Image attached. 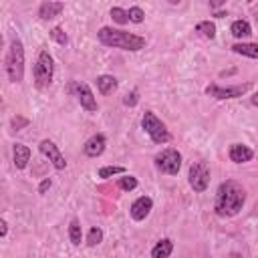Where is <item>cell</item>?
<instances>
[{"mask_svg": "<svg viewBox=\"0 0 258 258\" xmlns=\"http://www.w3.org/2000/svg\"><path fill=\"white\" fill-rule=\"evenodd\" d=\"M109 14H111L113 22H117V24H127V22H129V14H127V10H123V8H119V6H113Z\"/></svg>", "mask_w": 258, "mask_h": 258, "instance_id": "obj_22", "label": "cell"}, {"mask_svg": "<svg viewBox=\"0 0 258 258\" xmlns=\"http://www.w3.org/2000/svg\"><path fill=\"white\" fill-rule=\"evenodd\" d=\"M105 145H107L105 135H103V133H95V135H91V137L85 141L83 151H85L87 157H99V155L105 151Z\"/></svg>", "mask_w": 258, "mask_h": 258, "instance_id": "obj_12", "label": "cell"}, {"mask_svg": "<svg viewBox=\"0 0 258 258\" xmlns=\"http://www.w3.org/2000/svg\"><path fill=\"white\" fill-rule=\"evenodd\" d=\"M250 89V83L246 85H234V87H220L216 83L208 85L206 87V93L214 99H236V97H242L246 91Z\"/></svg>", "mask_w": 258, "mask_h": 258, "instance_id": "obj_9", "label": "cell"}, {"mask_svg": "<svg viewBox=\"0 0 258 258\" xmlns=\"http://www.w3.org/2000/svg\"><path fill=\"white\" fill-rule=\"evenodd\" d=\"M62 10H64V4L62 2H42L40 8H38V16L42 20H50V18L58 16Z\"/></svg>", "mask_w": 258, "mask_h": 258, "instance_id": "obj_15", "label": "cell"}, {"mask_svg": "<svg viewBox=\"0 0 258 258\" xmlns=\"http://www.w3.org/2000/svg\"><path fill=\"white\" fill-rule=\"evenodd\" d=\"M117 185H119L123 191H131V189L137 187V177H133V175H125V177H121V179L117 181Z\"/></svg>", "mask_w": 258, "mask_h": 258, "instance_id": "obj_25", "label": "cell"}, {"mask_svg": "<svg viewBox=\"0 0 258 258\" xmlns=\"http://www.w3.org/2000/svg\"><path fill=\"white\" fill-rule=\"evenodd\" d=\"M97 38L101 44L105 46H113V48H121V50H141L145 48V38L139 36V34H133V32H127V30H119V28H109V26H103L99 28L97 32Z\"/></svg>", "mask_w": 258, "mask_h": 258, "instance_id": "obj_2", "label": "cell"}, {"mask_svg": "<svg viewBox=\"0 0 258 258\" xmlns=\"http://www.w3.org/2000/svg\"><path fill=\"white\" fill-rule=\"evenodd\" d=\"M103 242V230L101 228H91L87 234V246H97Z\"/></svg>", "mask_w": 258, "mask_h": 258, "instance_id": "obj_24", "label": "cell"}, {"mask_svg": "<svg viewBox=\"0 0 258 258\" xmlns=\"http://www.w3.org/2000/svg\"><path fill=\"white\" fill-rule=\"evenodd\" d=\"M50 36H52V40H56V42H58V44H62V46L69 42V36L64 34V30H62L60 26H54V28L50 30Z\"/></svg>", "mask_w": 258, "mask_h": 258, "instance_id": "obj_27", "label": "cell"}, {"mask_svg": "<svg viewBox=\"0 0 258 258\" xmlns=\"http://www.w3.org/2000/svg\"><path fill=\"white\" fill-rule=\"evenodd\" d=\"M141 127H143V131L151 137V141L157 143V145H163V143H167V141L171 139V135H169V131H167V127H165V123H163L161 119H157V115H155L153 111H145V113H143V117H141Z\"/></svg>", "mask_w": 258, "mask_h": 258, "instance_id": "obj_4", "label": "cell"}, {"mask_svg": "<svg viewBox=\"0 0 258 258\" xmlns=\"http://www.w3.org/2000/svg\"><path fill=\"white\" fill-rule=\"evenodd\" d=\"M244 204H246V189L242 187V183H238L236 179H226L218 185L214 210L220 218H232L240 214Z\"/></svg>", "mask_w": 258, "mask_h": 258, "instance_id": "obj_1", "label": "cell"}, {"mask_svg": "<svg viewBox=\"0 0 258 258\" xmlns=\"http://www.w3.org/2000/svg\"><path fill=\"white\" fill-rule=\"evenodd\" d=\"M153 163H155L157 171L167 173V175H177V173H179V167H181V153H179L175 147L161 149V151L153 157Z\"/></svg>", "mask_w": 258, "mask_h": 258, "instance_id": "obj_6", "label": "cell"}, {"mask_svg": "<svg viewBox=\"0 0 258 258\" xmlns=\"http://www.w3.org/2000/svg\"><path fill=\"white\" fill-rule=\"evenodd\" d=\"M254 18H256V24H258V10H256V14H254Z\"/></svg>", "mask_w": 258, "mask_h": 258, "instance_id": "obj_33", "label": "cell"}, {"mask_svg": "<svg viewBox=\"0 0 258 258\" xmlns=\"http://www.w3.org/2000/svg\"><path fill=\"white\" fill-rule=\"evenodd\" d=\"M0 226H2V228H0V236H6V232H8V224H6V220H2Z\"/></svg>", "mask_w": 258, "mask_h": 258, "instance_id": "obj_30", "label": "cell"}, {"mask_svg": "<svg viewBox=\"0 0 258 258\" xmlns=\"http://www.w3.org/2000/svg\"><path fill=\"white\" fill-rule=\"evenodd\" d=\"M97 89L101 95H111L117 89V79L113 75H101L97 77Z\"/></svg>", "mask_w": 258, "mask_h": 258, "instance_id": "obj_16", "label": "cell"}, {"mask_svg": "<svg viewBox=\"0 0 258 258\" xmlns=\"http://www.w3.org/2000/svg\"><path fill=\"white\" fill-rule=\"evenodd\" d=\"M151 208H153V200H151L149 196H141V198H137V200L131 204L129 214H131V218H133L135 222H141V220H145V218L149 216Z\"/></svg>", "mask_w": 258, "mask_h": 258, "instance_id": "obj_11", "label": "cell"}, {"mask_svg": "<svg viewBox=\"0 0 258 258\" xmlns=\"http://www.w3.org/2000/svg\"><path fill=\"white\" fill-rule=\"evenodd\" d=\"M137 101H139V91H137V89H133L131 93H127V95H125L123 105H127V107H135V105H137Z\"/></svg>", "mask_w": 258, "mask_h": 258, "instance_id": "obj_28", "label": "cell"}, {"mask_svg": "<svg viewBox=\"0 0 258 258\" xmlns=\"http://www.w3.org/2000/svg\"><path fill=\"white\" fill-rule=\"evenodd\" d=\"M232 50L236 54H242L248 58H258V44H254V42H236L232 46Z\"/></svg>", "mask_w": 258, "mask_h": 258, "instance_id": "obj_18", "label": "cell"}, {"mask_svg": "<svg viewBox=\"0 0 258 258\" xmlns=\"http://www.w3.org/2000/svg\"><path fill=\"white\" fill-rule=\"evenodd\" d=\"M250 101H252V105H256V107H258V91L252 95V99H250Z\"/></svg>", "mask_w": 258, "mask_h": 258, "instance_id": "obj_32", "label": "cell"}, {"mask_svg": "<svg viewBox=\"0 0 258 258\" xmlns=\"http://www.w3.org/2000/svg\"><path fill=\"white\" fill-rule=\"evenodd\" d=\"M127 14H129V22H135V24H141L143 18H145V12H143L139 6H131V8L127 10Z\"/></svg>", "mask_w": 258, "mask_h": 258, "instance_id": "obj_26", "label": "cell"}, {"mask_svg": "<svg viewBox=\"0 0 258 258\" xmlns=\"http://www.w3.org/2000/svg\"><path fill=\"white\" fill-rule=\"evenodd\" d=\"M50 185H52V181H50L48 177H46V179H42V181H40V185H38V194H44Z\"/></svg>", "mask_w": 258, "mask_h": 258, "instance_id": "obj_29", "label": "cell"}, {"mask_svg": "<svg viewBox=\"0 0 258 258\" xmlns=\"http://www.w3.org/2000/svg\"><path fill=\"white\" fill-rule=\"evenodd\" d=\"M171 250H173V242H171L169 238H163V240H159V242L153 246L151 258H169Z\"/></svg>", "mask_w": 258, "mask_h": 258, "instance_id": "obj_17", "label": "cell"}, {"mask_svg": "<svg viewBox=\"0 0 258 258\" xmlns=\"http://www.w3.org/2000/svg\"><path fill=\"white\" fill-rule=\"evenodd\" d=\"M38 149H40V153L52 163L54 169H64V167H67V159H64V155L60 153V149H58L50 139H42L40 145H38Z\"/></svg>", "mask_w": 258, "mask_h": 258, "instance_id": "obj_10", "label": "cell"}, {"mask_svg": "<svg viewBox=\"0 0 258 258\" xmlns=\"http://www.w3.org/2000/svg\"><path fill=\"white\" fill-rule=\"evenodd\" d=\"M71 91L75 93L77 101L81 103V107H83L85 111L95 113V111L99 109V107H97V99H95V95H93V91H91V87H89L87 83L77 81V83H73V85H71Z\"/></svg>", "mask_w": 258, "mask_h": 258, "instance_id": "obj_8", "label": "cell"}, {"mask_svg": "<svg viewBox=\"0 0 258 258\" xmlns=\"http://www.w3.org/2000/svg\"><path fill=\"white\" fill-rule=\"evenodd\" d=\"M12 155H14V167L16 169H24L30 161V149L22 143H14L12 147Z\"/></svg>", "mask_w": 258, "mask_h": 258, "instance_id": "obj_14", "label": "cell"}, {"mask_svg": "<svg viewBox=\"0 0 258 258\" xmlns=\"http://www.w3.org/2000/svg\"><path fill=\"white\" fill-rule=\"evenodd\" d=\"M26 123H28L26 119H12V125H14V127H18V125H26Z\"/></svg>", "mask_w": 258, "mask_h": 258, "instance_id": "obj_31", "label": "cell"}, {"mask_svg": "<svg viewBox=\"0 0 258 258\" xmlns=\"http://www.w3.org/2000/svg\"><path fill=\"white\" fill-rule=\"evenodd\" d=\"M187 181H189V187L198 194L206 191L208 185H210V167L208 163L204 161H194L189 165V171H187Z\"/></svg>", "mask_w": 258, "mask_h": 258, "instance_id": "obj_7", "label": "cell"}, {"mask_svg": "<svg viewBox=\"0 0 258 258\" xmlns=\"http://www.w3.org/2000/svg\"><path fill=\"white\" fill-rule=\"evenodd\" d=\"M4 69L10 83H20L24 77V46L20 38H14L10 42V48L4 58Z\"/></svg>", "mask_w": 258, "mask_h": 258, "instance_id": "obj_3", "label": "cell"}, {"mask_svg": "<svg viewBox=\"0 0 258 258\" xmlns=\"http://www.w3.org/2000/svg\"><path fill=\"white\" fill-rule=\"evenodd\" d=\"M196 30H198L202 36H206V38H214V36H216V24L210 22V20L198 22V24H196Z\"/></svg>", "mask_w": 258, "mask_h": 258, "instance_id": "obj_21", "label": "cell"}, {"mask_svg": "<svg viewBox=\"0 0 258 258\" xmlns=\"http://www.w3.org/2000/svg\"><path fill=\"white\" fill-rule=\"evenodd\" d=\"M117 173H125V167H123V165H105V167L99 169V177H103V179L113 177V175H117Z\"/></svg>", "mask_w": 258, "mask_h": 258, "instance_id": "obj_23", "label": "cell"}, {"mask_svg": "<svg viewBox=\"0 0 258 258\" xmlns=\"http://www.w3.org/2000/svg\"><path fill=\"white\" fill-rule=\"evenodd\" d=\"M32 75H34V85L38 89H44V87H48L52 83V77H54V60L48 54V50H40L38 52Z\"/></svg>", "mask_w": 258, "mask_h": 258, "instance_id": "obj_5", "label": "cell"}, {"mask_svg": "<svg viewBox=\"0 0 258 258\" xmlns=\"http://www.w3.org/2000/svg\"><path fill=\"white\" fill-rule=\"evenodd\" d=\"M230 32L236 38H246V36L252 34V26H250L248 20H234L232 26H230Z\"/></svg>", "mask_w": 258, "mask_h": 258, "instance_id": "obj_19", "label": "cell"}, {"mask_svg": "<svg viewBox=\"0 0 258 258\" xmlns=\"http://www.w3.org/2000/svg\"><path fill=\"white\" fill-rule=\"evenodd\" d=\"M69 240H71L73 246H79V244H81V240H83V232H81V224H79V220H71V224H69Z\"/></svg>", "mask_w": 258, "mask_h": 258, "instance_id": "obj_20", "label": "cell"}, {"mask_svg": "<svg viewBox=\"0 0 258 258\" xmlns=\"http://www.w3.org/2000/svg\"><path fill=\"white\" fill-rule=\"evenodd\" d=\"M228 155H230V159L234 163H246V161H250L254 157V151L244 143H232Z\"/></svg>", "mask_w": 258, "mask_h": 258, "instance_id": "obj_13", "label": "cell"}]
</instances>
